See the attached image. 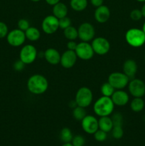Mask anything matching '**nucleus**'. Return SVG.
Listing matches in <instances>:
<instances>
[{"mask_svg": "<svg viewBox=\"0 0 145 146\" xmlns=\"http://www.w3.org/2000/svg\"><path fill=\"white\" fill-rule=\"evenodd\" d=\"M26 64L21 60H18L14 64V68L17 71H20L24 68V66Z\"/></svg>", "mask_w": 145, "mask_h": 146, "instance_id": "nucleus-36", "label": "nucleus"}, {"mask_svg": "<svg viewBox=\"0 0 145 146\" xmlns=\"http://www.w3.org/2000/svg\"><path fill=\"white\" fill-rule=\"evenodd\" d=\"M68 14V7L64 3L58 2L53 5V15L59 19L66 17Z\"/></svg>", "mask_w": 145, "mask_h": 146, "instance_id": "nucleus-19", "label": "nucleus"}, {"mask_svg": "<svg viewBox=\"0 0 145 146\" xmlns=\"http://www.w3.org/2000/svg\"><path fill=\"white\" fill-rule=\"evenodd\" d=\"M93 135L95 139L98 142H103L107 139V133L100 129H98Z\"/></svg>", "mask_w": 145, "mask_h": 146, "instance_id": "nucleus-29", "label": "nucleus"}, {"mask_svg": "<svg viewBox=\"0 0 145 146\" xmlns=\"http://www.w3.org/2000/svg\"><path fill=\"white\" fill-rule=\"evenodd\" d=\"M94 52L98 55H105L110 48V44L108 40L104 37H97L92 40L91 44Z\"/></svg>", "mask_w": 145, "mask_h": 146, "instance_id": "nucleus-11", "label": "nucleus"}, {"mask_svg": "<svg viewBox=\"0 0 145 146\" xmlns=\"http://www.w3.org/2000/svg\"><path fill=\"white\" fill-rule=\"evenodd\" d=\"M114 104L111 97L102 96L95 101L93 106L94 112L100 117L109 116L114 111Z\"/></svg>", "mask_w": 145, "mask_h": 146, "instance_id": "nucleus-2", "label": "nucleus"}, {"mask_svg": "<svg viewBox=\"0 0 145 146\" xmlns=\"http://www.w3.org/2000/svg\"><path fill=\"white\" fill-rule=\"evenodd\" d=\"M93 98L92 91L88 87H82L78 90L75 95V102L78 106L86 108L91 104Z\"/></svg>", "mask_w": 145, "mask_h": 146, "instance_id": "nucleus-4", "label": "nucleus"}, {"mask_svg": "<svg viewBox=\"0 0 145 146\" xmlns=\"http://www.w3.org/2000/svg\"><path fill=\"white\" fill-rule=\"evenodd\" d=\"M92 5L95 7H99L103 4V0H90Z\"/></svg>", "mask_w": 145, "mask_h": 146, "instance_id": "nucleus-38", "label": "nucleus"}, {"mask_svg": "<svg viewBox=\"0 0 145 146\" xmlns=\"http://www.w3.org/2000/svg\"><path fill=\"white\" fill-rule=\"evenodd\" d=\"M112 121L113 123V126L115 125H122V121H123V117L122 114L119 113H115L112 115Z\"/></svg>", "mask_w": 145, "mask_h": 146, "instance_id": "nucleus-32", "label": "nucleus"}, {"mask_svg": "<svg viewBox=\"0 0 145 146\" xmlns=\"http://www.w3.org/2000/svg\"><path fill=\"white\" fill-rule=\"evenodd\" d=\"M41 28L46 34H54L59 29L58 19L53 15L47 16L43 20Z\"/></svg>", "mask_w": 145, "mask_h": 146, "instance_id": "nucleus-10", "label": "nucleus"}, {"mask_svg": "<svg viewBox=\"0 0 145 146\" xmlns=\"http://www.w3.org/2000/svg\"><path fill=\"white\" fill-rule=\"evenodd\" d=\"M58 21H59V28L62 29L63 30L69 27L70 26H71V19L67 16L61 19H59Z\"/></svg>", "mask_w": 145, "mask_h": 146, "instance_id": "nucleus-30", "label": "nucleus"}, {"mask_svg": "<svg viewBox=\"0 0 145 146\" xmlns=\"http://www.w3.org/2000/svg\"><path fill=\"white\" fill-rule=\"evenodd\" d=\"M98 126L99 129L105 131L106 133L110 132L113 128V123H112V118L109 116H102L100 117L98 120Z\"/></svg>", "mask_w": 145, "mask_h": 146, "instance_id": "nucleus-20", "label": "nucleus"}, {"mask_svg": "<svg viewBox=\"0 0 145 146\" xmlns=\"http://www.w3.org/2000/svg\"><path fill=\"white\" fill-rule=\"evenodd\" d=\"M31 1H34V2H38V1H41V0H31Z\"/></svg>", "mask_w": 145, "mask_h": 146, "instance_id": "nucleus-43", "label": "nucleus"}, {"mask_svg": "<svg viewBox=\"0 0 145 146\" xmlns=\"http://www.w3.org/2000/svg\"><path fill=\"white\" fill-rule=\"evenodd\" d=\"M144 59H145V56H144Z\"/></svg>", "mask_w": 145, "mask_h": 146, "instance_id": "nucleus-45", "label": "nucleus"}, {"mask_svg": "<svg viewBox=\"0 0 145 146\" xmlns=\"http://www.w3.org/2000/svg\"><path fill=\"white\" fill-rule=\"evenodd\" d=\"M78 37L82 41H91L94 38L95 35V30L93 26L88 22H84L81 24L78 29Z\"/></svg>", "mask_w": 145, "mask_h": 146, "instance_id": "nucleus-9", "label": "nucleus"}, {"mask_svg": "<svg viewBox=\"0 0 145 146\" xmlns=\"http://www.w3.org/2000/svg\"><path fill=\"white\" fill-rule=\"evenodd\" d=\"M142 31H143L145 33V22L144 23V24H143V27H142Z\"/></svg>", "mask_w": 145, "mask_h": 146, "instance_id": "nucleus-42", "label": "nucleus"}, {"mask_svg": "<svg viewBox=\"0 0 145 146\" xmlns=\"http://www.w3.org/2000/svg\"><path fill=\"white\" fill-rule=\"evenodd\" d=\"M9 33L8 27L5 23L0 21V38H3L7 36Z\"/></svg>", "mask_w": 145, "mask_h": 146, "instance_id": "nucleus-35", "label": "nucleus"}, {"mask_svg": "<svg viewBox=\"0 0 145 146\" xmlns=\"http://www.w3.org/2000/svg\"><path fill=\"white\" fill-rule=\"evenodd\" d=\"M75 52L78 58L82 60H90L95 54L91 44L85 41H82L78 44Z\"/></svg>", "mask_w": 145, "mask_h": 146, "instance_id": "nucleus-8", "label": "nucleus"}, {"mask_svg": "<svg viewBox=\"0 0 145 146\" xmlns=\"http://www.w3.org/2000/svg\"><path fill=\"white\" fill-rule=\"evenodd\" d=\"M144 95H145V94H144Z\"/></svg>", "mask_w": 145, "mask_h": 146, "instance_id": "nucleus-46", "label": "nucleus"}, {"mask_svg": "<svg viewBox=\"0 0 145 146\" xmlns=\"http://www.w3.org/2000/svg\"><path fill=\"white\" fill-rule=\"evenodd\" d=\"M136 1H139V2H145V0H136Z\"/></svg>", "mask_w": 145, "mask_h": 146, "instance_id": "nucleus-44", "label": "nucleus"}, {"mask_svg": "<svg viewBox=\"0 0 145 146\" xmlns=\"http://www.w3.org/2000/svg\"><path fill=\"white\" fill-rule=\"evenodd\" d=\"M137 71V64L133 59H127L123 64V73L126 74L129 79L134 78Z\"/></svg>", "mask_w": 145, "mask_h": 146, "instance_id": "nucleus-17", "label": "nucleus"}, {"mask_svg": "<svg viewBox=\"0 0 145 146\" xmlns=\"http://www.w3.org/2000/svg\"><path fill=\"white\" fill-rule=\"evenodd\" d=\"M112 136L115 139H120L124 135V131L122 128V125H115L113 126L112 131Z\"/></svg>", "mask_w": 145, "mask_h": 146, "instance_id": "nucleus-28", "label": "nucleus"}, {"mask_svg": "<svg viewBox=\"0 0 145 146\" xmlns=\"http://www.w3.org/2000/svg\"><path fill=\"white\" fill-rule=\"evenodd\" d=\"M26 38L31 41H36L39 39L41 36V33L40 31L36 28V27H30L29 28L25 31Z\"/></svg>", "mask_w": 145, "mask_h": 146, "instance_id": "nucleus-21", "label": "nucleus"}, {"mask_svg": "<svg viewBox=\"0 0 145 146\" xmlns=\"http://www.w3.org/2000/svg\"><path fill=\"white\" fill-rule=\"evenodd\" d=\"M110 17V11L107 6L102 5L97 7L95 11V19L98 23L104 24L107 22Z\"/></svg>", "mask_w": 145, "mask_h": 146, "instance_id": "nucleus-15", "label": "nucleus"}, {"mask_svg": "<svg viewBox=\"0 0 145 146\" xmlns=\"http://www.w3.org/2000/svg\"><path fill=\"white\" fill-rule=\"evenodd\" d=\"M70 5L75 11H82L88 7V0H71Z\"/></svg>", "mask_w": 145, "mask_h": 146, "instance_id": "nucleus-22", "label": "nucleus"}, {"mask_svg": "<svg viewBox=\"0 0 145 146\" xmlns=\"http://www.w3.org/2000/svg\"><path fill=\"white\" fill-rule=\"evenodd\" d=\"M38 52L35 46L31 44H27L22 47L20 51L19 59L25 64H31L36 58Z\"/></svg>", "mask_w": 145, "mask_h": 146, "instance_id": "nucleus-6", "label": "nucleus"}, {"mask_svg": "<svg viewBox=\"0 0 145 146\" xmlns=\"http://www.w3.org/2000/svg\"><path fill=\"white\" fill-rule=\"evenodd\" d=\"M142 17H143V15H142V11L140 9H133L130 13V18L133 21H139L142 18Z\"/></svg>", "mask_w": 145, "mask_h": 146, "instance_id": "nucleus-33", "label": "nucleus"}, {"mask_svg": "<svg viewBox=\"0 0 145 146\" xmlns=\"http://www.w3.org/2000/svg\"><path fill=\"white\" fill-rule=\"evenodd\" d=\"M76 54L75 51H71L67 50L61 56V66L65 68H71L74 66L77 61Z\"/></svg>", "mask_w": 145, "mask_h": 146, "instance_id": "nucleus-14", "label": "nucleus"}, {"mask_svg": "<svg viewBox=\"0 0 145 146\" xmlns=\"http://www.w3.org/2000/svg\"><path fill=\"white\" fill-rule=\"evenodd\" d=\"M63 34L65 38L69 41H75L78 37V29L72 26H70L68 28L65 29Z\"/></svg>", "mask_w": 145, "mask_h": 146, "instance_id": "nucleus-23", "label": "nucleus"}, {"mask_svg": "<svg viewBox=\"0 0 145 146\" xmlns=\"http://www.w3.org/2000/svg\"><path fill=\"white\" fill-rule=\"evenodd\" d=\"M25 32L19 29H14L9 31L7 36V40L10 46L18 47L22 45L26 40Z\"/></svg>", "mask_w": 145, "mask_h": 146, "instance_id": "nucleus-7", "label": "nucleus"}, {"mask_svg": "<svg viewBox=\"0 0 145 146\" xmlns=\"http://www.w3.org/2000/svg\"><path fill=\"white\" fill-rule=\"evenodd\" d=\"M125 39L129 46L138 48L144 44L145 33L142 29H130L125 34Z\"/></svg>", "mask_w": 145, "mask_h": 146, "instance_id": "nucleus-3", "label": "nucleus"}, {"mask_svg": "<svg viewBox=\"0 0 145 146\" xmlns=\"http://www.w3.org/2000/svg\"><path fill=\"white\" fill-rule=\"evenodd\" d=\"M100 91L104 96L111 97L113 93L115 92V88L109 82L104 83L102 85L100 88Z\"/></svg>", "mask_w": 145, "mask_h": 146, "instance_id": "nucleus-27", "label": "nucleus"}, {"mask_svg": "<svg viewBox=\"0 0 145 146\" xmlns=\"http://www.w3.org/2000/svg\"><path fill=\"white\" fill-rule=\"evenodd\" d=\"M108 82L115 89L121 90L129 84V78L126 74L121 72L112 73L108 77Z\"/></svg>", "mask_w": 145, "mask_h": 146, "instance_id": "nucleus-5", "label": "nucleus"}, {"mask_svg": "<svg viewBox=\"0 0 145 146\" xmlns=\"http://www.w3.org/2000/svg\"><path fill=\"white\" fill-rule=\"evenodd\" d=\"M61 146H73L72 144L71 143H64L63 145H62Z\"/></svg>", "mask_w": 145, "mask_h": 146, "instance_id": "nucleus-41", "label": "nucleus"}, {"mask_svg": "<svg viewBox=\"0 0 145 146\" xmlns=\"http://www.w3.org/2000/svg\"><path fill=\"white\" fill-rule=\"evenodd\" d=\"M129 91L134 98H142L145 94V84L140 79L133 78L129 82Z\"/></svg>", "mask_w": 145, "mask_h": 146, "instance_id": "nucleus-12", "label": "nucleus"}, {"mask_svg": "<svg viewBox=\"0 0 145 146\" xmlns=\"http://www.w3.org/2000/svg\"><path fill=\"white\" fill-rule=\"evenodd\" d=\"M28 90L33 94L39 95L45 93L48 88V80L40 74L33 75L27 81Z\"/></svg>", "mask_w": 145, "mask_h": 146, "instance_id": "nucleus-1", "label": "nucleus"}, {"mask_svg": "<svg viewBox=\"0 0 145 146\" xmlns=\"http://www.w3.org/2000/svg\"><path fill=\"white\" fill-rule=\"evenodd\" d=\"M77 45H78V44L75 41H69L67 44V48H68V50L75 51L76 49Z\"/></svg>", "mask_w": 145, "mask_h": 146, "instance_id": "nucleus-37", "label": "nucleus"}, {"mask_svg": "<svg viewBox=\"0 0 145 146\" xmlns=\"http://www.w3.org/2000/svg\"><path fill=\"white\" fill-rule=\"evenodd\" d=\"M73 136H72V131L68 128H63L60 133V138L64 143H71Z\"/></svg>", "mask_w": 145, "mask_h": 146, "instance_id": "nucleus-25", "label": "nucleus"}, {"mask_svg": "<svg viewBox=\"0 0 145 146\" xmlns=\"http://www.w3.org/2000/svg\"><path fill=\"white\" fill-rule=\"evenodd\" d=\"M18 27L21 31H25L26 30H27L30 27V24L28 20L25 19H21L18 20Z\"/></svg>", "mask_w": 145, "mask_h": 146, "instance_id": "nucleus-34", "label": "nucleus"}, {"mask_svg": "<svg viewBox=\"0 0 145 146\" xmlns=\"http://www.w3.org/2000/svg\"><path fill=\"white\" fill-rule=\"evenodd\" d=\"M141 11H142V15H143V17L145 18V4L143 5V7H142Z\"/></svg>", "mask_w": 145, "mask_h": 146, "instance_id": "nucleus-40", "label": "nucleus"}, {"mask_svg": "<svg viewBox=\"0 0 145 146\" xmlns=\"http://www.w3.org/2000/svg\"><path fill=\"white\" fill-rule=\"evenodd\" d=\"M61 55L58 50L53 48H49L44 52V58L48 63L52 65H56L61 61Z\"/></svg>", "mask_w": 145, "mask_h": 146, "instance_id": "nucleus-18", "label": "nucleus"}, {"mask_svg": "<svg viewBox=\"0 0 145 146\" xmlns=\"http://www.w3.org/2000/svg\"><path fill=\"white\" fill-rule=\"evenodd\" d=\"M71 143L73 146H84L85 143V138L82 135H75L72 138Z\"/></svg>", "mask_w": 145, "mask_h": 146, "instance_id": "nucleus-31", "label": "nucleus"}, {"mask_svg": "<svg viewBox=\"0 0 145 146\" xmlns=\"http://www.w3.org/2000/svg\"><path fill=\"white\" fill-rule=\"evenodd\" d=\"M82 130L88 134H94L98 129V120L93 115H86L81 121Z\"/></svg>", "mask_w": 145, "mask_h": 146, "instance_id": "nucleus-13", "label": "nucleus"}, {"mask_svg": "<svg viewBox=\"0 0 145 146\" xmlns=\"http://www.w3.org/2000/svg\"><path fill=\"white\" fill-rule=\"evenodd\" d=\"M72 115H73V117L75 118V120L81 121L87 115L85 108H82V107L77 106L75 108H73Z\"/></svg>", "mask_w": 145, "mask_h": 146, "instance_id": "nucleus-26", "label": "nucleus"}, {"mask_svg": "<svg viewBox=\"0 0 145 146\" xmlns=\"http://www.w3.org/2000/svg\"><path fill=\"white\" fill-rule=\"evenodd\" d=\"M130 107L134 112H140L144 107V102L142 98H134L131 102Z\"/></svg>", "mask_w": 145, "mask_h": 146, "instance_id": "nucleus-24", "label": "nucleus"}, {"mask_svg": "<svg viewBox=\"0 0 145 146\" xmlns=\"http://www.w3.org/2000/svg\"><path fill=\"white\" fill-rule=\"evenodd\" d=\"M45 1H46L47 4H49V5L53 6L55 5V4H56L57 3L60 2V0H45Z\"/></svg>", "mask_w": 145, "mask_h": 146, "instance_id": "nucleus-39", "label": "nucleus"}, {"mask_svg": "<svg viewBox=\"0 0 145 146\" xmlns=\"http://www.w3.org/2000/svg\"><path fill=\"white\" fill-rule=\"evenodd\" d=\"M114 104L118 106H125L129 101V95L127 93L122 90L115 91L113 94L111 96Z\"/></svg>", "mask_w": 145, "mask_h": 146, "instance_id": "nucleus-16", "label": "nucleus"}]
</instances>
